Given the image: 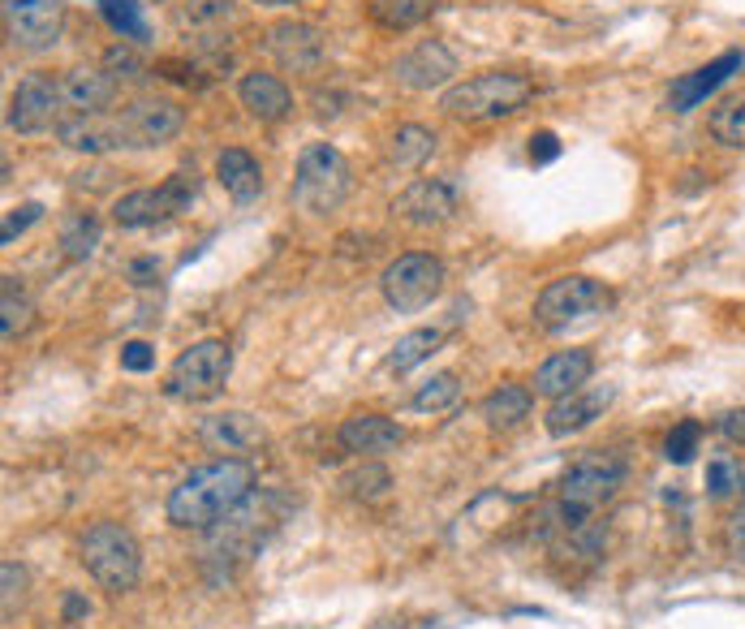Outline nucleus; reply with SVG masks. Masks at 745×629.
Masks as SVG:
<instances>
[{
    "label": "nucleus",
    "mask_w": 745,
    "mask_h": 629,
    "mask_svg": "<svg viewBox=\"0 0 745 629\" xmlns=\"http://www.w3.org/2000/svg\"><path fill=\"white\" fill-rule=\"evenodd\" d=\"M255 491V466L246 457H220L190 470L168 496V522L177 531H216Z\"/></svg>",
    "instance_id": "nucleus-1"
},
{
    "label": "nucleus",
    "mask_w": 745,
    "mask_h": 629,
    "mask_svg": "<svg viewBox=\"0 0 745 629\" xmlns=\"http://www.w3.org/2000/svg\"><path fill=\"white\" fill-rule=\"evenodd\" d=\"M625 479H629V462L620 457V453H612V449H591V453H582V457H573L569 466H564V475H560V500L547 509V535L551 531H573V526H582V522H591V513L600 509V504H608L616 491L625 488Z\"/></svg>",
    "instance_id": "nucleus-2"
},
{
    "label": "nucleus",
    "mask_w": 745,
    "mask_h": 629,
    "mask_svg": "<svg viewBox=\"0 0 745 629\" xmlns=\"http://www.w3.org/2000/svg\"><path fill=\"white\" fill-rule=\"evenodd\" d=\"M535 86L526 73H509V70H487L475 73L457 86L444 91V113L457 117V121H500V117H513L531 104Z\"/></svg>",
    "instance_id": "nucleus-3"
},
{
    "label": "nucleus",
    "mask_w": 745,
    "mask_h": 629,
    "mask_svg": "<svg viewBox=\"0 0 745 629\" xmlns=\"http://www.w3.org/2000/svg\"><path fill=\"white\" fill-rule=\"evenodd\" d=\"M78 560L108 595L135 591L142 578V548H138L135 531L121 522H91L78 544Z\"/></svg>",
    "instance_id": "nucleus-4"
},
{
    "label": "nucleus",
    "mask_w": 745,
    "mask_h": 629,
    "mask_svg": "<svg viewBox=\"0 0 745 629\" xmlns=\"http://www.w3.org/2000/svg\"><path fill=\"white\" fill-rule=\"evenodd\" d=\"M349 190H353L349 160L333 142H306L293 173V208L306 216H328L349 199Z\"/></svg>",
    "instance_id": "nucleus-5"
},
{
    "label": "nucleus",
    "mask_w": 745,
    "mask_h": 629,
    "mask_svg": "<svg viewBox=\"0 0 745 629\" xmlns=\"http://www.w3.org/2000/svg\"><path fill=\"white\" fill-rule=\"evenodd\" d=\"M229 371H233V350L224 341L207 337V341H195L190 350L177 353V362L164 380V393L173 401H211L224 393Z\"/></svg>",
    "instance_id": "nucleus-6"
},
{
    "label": "nucleus",
    "mask_w": 745,
    "mask_h": 629,
    "mask_svg": "<svg viewBox=\"0 0 745 629\" xmlns=\"http://www.w3.org/2000/svg\"><path fill=\"white\" fill-rule=\"evenodd\" d=\"M195 195H199V173H195V168H177V173H173L168 182H160L155 190L142 186V190L121 195V199L113 203V220H117L121 229H151V224H160V220H173V216L190 211Z\"/></svg>",
    "instance_id": "nucleus-7"
},
{
    "label": "nucleus",
    "mask_w": 745,
    "mask_h": 629,
    "mask_svg": "<svg viewBox=\"0 0 745 629\" xmlns=\"http://www.w3.org/2000/svg\"><path fill=\"white\" fill-rule=\"evenodd\" d=\"M384 302L397 311V315H414L422 306H431L444 289V264L427 251H409V255H397L388 268H384Z\"/></svg>",
    "instance_id": "nucleus-8"
},
{
    "label": "nucleus",
    "mask_w": 745,
    "mask_h": 629,
    "mask_svg": "<svg viewBox=\"0 0 745 629\" xmlns=\"http://www.w3.org/2000/svg\"><path fill=\"white\" fill-rule=\"evenodd\" d=\"M608 306H612V293L600 280L560 277L539 293V302H535V324L547 328V333H560V328H569V324H578V319H591V315H600V311H608Z\"/></svg>",
    "instance_id": "nucleus-9"
},
{
    "label": "nucleus",
    "mask_w": 745,
    "mask_h": 629,
    "mask_svg": "<svg viewBox=\"0 0 745 629\" xmlns=\"http://www.w3.org/2000/svg\"><path fill=\"white\" fill-rule=\"evenodd\" d=\"M66 121V104H61V82H53L48 73H26L18 82V91L9 95V130L18 135H44L53 126Z\"/></svg>",
    "instance_id": "nucleus-10"
},
{
    "label": "nucleus",
    "mask_w": 745,
    "mask_h": 629,
    "mask_svg": "<svg viewBox=\"0 0 745 629\" xmlns=\"http://www.w3.org/2000/svg\"><path fill=\"white\" fill-rule=\"evenodd\" d=\"M4 31L18 48L44 53L66 31V0H4Z\"/></svg>",
    "instance_id": "nucleus-11"
},
{
    "label": "nucleus",
    "mask_w": 745,
    "mask_h": 629,
    "mask_svg": "<svg viewBox=\"0 0 745 629\" xmlns=\"http://www.w3.org/2000/svg\"><path fill=\"white\" fill-rule=\"evenodd\" d=\"M457 186L453 182H444V177H418V182H409L406 190L393 199V211L414 224V229H440V224H449L453 216H457Z\"/></svg>",
    "instance_id": "nucleus-12"
},
{
    "label": "nucleus",
    "mask_w": 745,
    "mask_h": 629,
    "mask_svg": "<svg viewBox=\"0 0 745 629\" xmlns=\"http://www.w3.org/2000/svg\"><path fill=\"white\" fill-rule=\"evenodd\" d=\"M268 57L284 73H315L328 61L324 31L311 22H276L268 31Z\"/></svg>",
    "instance_id": "nucleus-13"
},
{
    "label": "nucleus",
    "mask_w": 745,
    "mask_h": 629,
    "mask_svg": "<svg viewBox=\"0 0 745 629\" xmlns=\"http://www.w3.org/2000/svg\"><path fill=\"white\" fill-rule=\"evenodd\" d=\"M121 130H126V147H160L173 142L186 126V113L173 100H135L121 113Z\"/></svg>",
    "instance_id": "nucleus-14"
},
{
    "label": "nucleus",
    "mask_w": 745,
    "mask_h": 629,
    "mask_svg": "<svg viewBox=\"0 0 745 629\" xmlns=\"http://www.w3.org/2000/svg\"><path fill=\"white\" fill-rule=\"evenodd\" d=\"M457 73V57L440 44V39H422L418 48H409L406 57H397L393 78L406 86V91H435V86H449Z\"/></svg>",
    "instance_id": "nucleus-15"
},
{
    "label": "nucleus",
    "mask_w": 745,
    "mask_h": 629,
    "mask_svg": "<svg viewBox=\"0 0 745 629\" xmlns=\"http://www.w3.org/2000/svg\"><path fill=\"white\" fill-rule=\"evenodd\" d=\"M742 66H745V53H720L715 61L698 66L694 73H680L677 82H673V91H668V108H673V113H694V108L707 104V95H715L733 73H742Z\"/></svg>",
    "instance_id": "nucleus-16"
},
{
    "label": "nucleus",
    "mask_w": 745,
    "mask_h": 629,
    "mask_svg": "<svg viewBox=\"0 0 745 629\" xmlns=\"http://www.w3.org/2000/svg\"><path fill=\"white\" fill-rule=\"evenodd\" d=\"M57 135L69 151H86V155H104V151H121L126 147V130L117 113H82V117H66L57 126Z\"/></svg>",
    "instance_id": "nucleus-17"
},
{
    "label": "nucleus",
    "mask_w": 745,
    "mask_h": 629,
    "mask_svg": "<svg viewBox=\"0 0 745 629\" xmlns=\"http://www.w3.org/2000/svg\"><path fill=\"white\" fill-rule=\"evenodd\" d=\"M117 95V78L104 66H78L61 78V104L66 117H82V113H104Z\"/></svg>",
    "instance_id": "nucleus-18"
},
{
    "label": "nucleus",
    "mask_w": 745,
    "mask_h": 629,
    "mask_svg": "<svg viewBox=\"0 0 745 629\" xmlns=\"http://www.w3.org/2000/svg\"><path fill=\"white\" fill-rule=\"evenodd\" d=\"M337 440L340 449L353 453V457H384L406 440V431L393 419H384V415H353V419L340 422Z\"/></svg>",
    "instance_id": "nucleus-19"
},
{
    "label": "nucleus",
    "mask_w": 745,
    "mask_h": 629,
    "mask_svg": "<svg viewBox=\"0 0 745 629\" xmlns=\"http://www.w3.org/2000/svg\"><path fill=\"white\" fill-rule=\"evenodd\" d=\"M591 371H595V353L591 350L551 353L539 371H535V393H539V397H551V401H560V397H569V393L586 388Z\"/></svg>",
    "instance_id": "nucleus-20"
},
{
    "label": "nucleus",
    "mask_w": 745,
    "mask_h": 629,
    "mask_svg": "<svg viewBox=\"0 0 745 629\" xmlns=\"http://www.w3.org/2000/svg\"><path fill=\"white\" fill-rule=\"evenodd\" d=\"M612 397H616L612 388H578V393L551 401V410H547V431H551V435H573V431L591 427L595 419H604Z\"/></svg>",
    "instance_id": "nucleus-21"
},
{
    "label": "nucleus",
    "mask_w": 745,
    "mask_h": 629,
    "mask_svg": "<svg viewBox=\"0 0 745 629\" xmlns=\"http://www.w3.org/2000/svg\"><path fill=\"white\" fill-rule=\"evenodd\" d=\"M237 100H242V108H246L251 117H259V121H280V117L293 113V91H289L276 73H264V70L242 73Z\"/></svg>",
    "instance_id": "nucleus-22"
},
{
    "label": "nucleus",
    "mask_w": 745,
    "mask_h": 629,
    "mask_svg": "<svg viewBox=\"0 0 745 629\" xmlns=\"http://www.w3.org/2000/svg\"><path fill=\"white\" fill-rule=\"evenodd\" d=\"M199 440H203L207 449H216V453H246V449H255L264 440V427L251 415H242V410L211 415V419L199 422Z\"/></svg>",
    "instance_id": "nucleus-23"
},
{
    "label": "nucleus",
    "mask_w": 745,
    "mask_h": 629,
    "mask_svg": "<svg viewBox=\"0 0 745 629\" xmlns=\"http://www.w3.org/2000/svg\"><path fill=\"white\" fill-rule=\"evenodd\" d=\"M216 177H220V186H224L237 203H251V199H259V190H264V168H259V160H255L246 147H224V151L216 155Z\"/></svg>",
    "instance_id": "nucleus-24"
},
{
    "label": "nucleus",
    "mask_w": 745,
    "mask_h": 629,
    "mask_svg": "<svg viewBox=\"0 0 745 629\" xmlns=\"http://www.w3.org/2000/svg\"><path fill=\"white\" fill-rule=\"evenodd\" d=\"M531 410H535V393L526 388V384H500L496 393H487V401H482V419L491 431H513V427H522V422L531 419Z\"/></svg>",
    "instance_id": "nucleus-25"
},
{
    "label": "nucleus",
    "mask_w": 745,
    "mask_h": 629,
    "mask_svg": "<svg viewBox=\"0 0 745 629\" xmlns=\"http://www.w3.org/2000/svg\"><path fill=\"white\" fill-rule=\"evenodd\" d=\"M31 324H35V302H31L26 284L13 277V272H4V277H0V337H4V341H18Z\"/></svg>",
    "instance_id": "nucleus-26"
},
{
    "label": "nucleus",
    "mask_w": 745,
    "mask_h": 629,
    "mask_svg": "<svg viewBox=\"0 0 745 629\" xmlns=\"http://www.w3.org/2000/svg\"><path fill=\"white\" fill-rule=\"evenodd\" d=\"M435 9H440V0H366L371 22L384 31H409V26L427 22Z\"/></svg>",
    "instance_id": "nucleus-27"
},
{
    "label": "nucleus",
    "mask_w": 745,
    "mask_h": 629,
    "mask_svg": "<svg viewBox=\"0 0 745 629\" xmlns=\"http://www.w3.org/2000/svg\"><path fill=\"white\" fill-rule=\"evenodd\" d=\"M702 488H707V500H715V504H724V500H737V496H745V470H742V462H737L733 453H715V457L707 462Z\"/></svg>",
    "instance_id": "nucleus-28"
},
{
    "label": "nucleus",
    "mask_w": 745,
    "mask_h": 629,
    "mask_svg": "<svg viewBox=\"0 0 745 629\" xmlns=\"http://www.w3.org/2000/svg\"><path fill=\"white\" fill-rule=\"evenodd\" d=\"M100 18H104L121 39H130V44H147V39H151L142 0H100Z\"/></svg>",
    "instance_id": "nucleus-29"
},
{
    "label": "nucleus",
    "mask_w": 745,
    "mask_h": 629,
    "mask_svg": "<svg viewBox=\"0 0 745 629\" xmlns=\"http://www.w3.org/2000/svg\"><path fill=\"white\" fill-rule=\"evenodd\" d=\"M95 246H100V220H95L91 211L66 216V224H61V251H66V259L82 264V259L95 255Z\"/></svg>",
    "instance_id": "nucleus-30"
},
{
    "label": "nucleus",
    "mask_w": 745,
    "mask_h": 629,
    "mask_svg": "<svg viewBox=\"0 0 745 629\" xmlns=\"http://www.w3.org/2000/svg\"><path fill=\"white\" fill-rule=\"evenodd\" d=\"M440 346H444V328H414V333H406V337L397 341L388 366H393L397 375H406V371H414L418 362H427Z\"/></svg>",
    "instance_id": "nucleus-31"
},
{
    "label": "nucleus",
    "mask_w": 745,
    "mask_h": 629,
    "mask_svg": "<svg viewBox=\"0 0 745 629\" xmlns=\"http://www.w3.org/2000/svg\"><path fill=\"white\" fill-rule=\"evenodd\" d=\"M707 130L720 147H745V95H729L711 108Z\"/></svg>",
    "instance_id": "nucleus-32"
},
{
    "label": "nucleus",
    "mask_w": 745,
    "mask_h": 629,
    "mask_svg": "<svg viewBox=\"0 0 745 629\" xmlns=\"http://www.w3.org/2000/svg\"><path fill=\"white\" fill-rule=\"evenodd\" d=\"M431 151H435V135H431L427 126H401V130L393 135V142H388V160H393L397 168H418V164H427Z\"/></svg>",
    "instance_id": "nucleus-33"
},
{
    "label": "nucleus",
    "mask_w": 745,
    "mask_h": 629,
    "mask_svg": "<svg viewBox=\"0 0 745 629\" xmlns=\"http://www.w3.org/2000/svg\"><path fill=\"white\" fill-rule=\"evenodd\" d=\"M457 397H462V380H457L453 371H435L427 384H418L414 410H418V415H440V410L457 406Z\"/></svg>",
    "instance_id": "nucleus-34"
},
{
    "label": "nucleus",
    "mask_w": 745,
    "mask_h": 629,
    "mask_svg": "<svg viewBox=\"0 0 745 629\" xmlns=\"http://www.w3.org/2000/svg\"><path fill=\"white\" fill-rule=\"evenodd\" d=\"M345 488H349V496H358L362 504H375V500H384L393 491V475H388V466L366 457L353 475H345Z\"/></svg>",
    "instance_id": "nucleus-35"
},
{
    "label": "nucleus",
    "mask_w": 745,
    "mask_h": 629,
    "mask_svg": "<svg viewBox=\"0 0 745 629\" xmlns=\"http://www.w3.org/2000/svg\"><path fill=\"white\" fill-rule=\"evenodd\" d=\"M698 440H702V422H694V419L677 422V427L668 431V440H664V457H668L673 466L694 462V453H698Z\"/></svg>",
    "instance_id": "nucleus-36"
},
{
    "label": "nucleus",
    "mask_w": 745,
    "mask_h": 629,
    "mask_svg": "<svg viewBox=\"0 0 745 629\" xmlns=\"http://www.w3.org/2000/svg\"><path fill=\"white\" fill-rule=\"evenodd\" d=\"M229 18H233V0H190V9H186L190 26H220Z\"/></svg>",
    "instance_id": "nucleus-37"
},
{
    "label": "nucleus",
    "mask_w": 745,
    "mask_h": 629,
    "mask_svg": "<svg viewBox=\"0 0 745 629\" xmlns=\"http://www.w3.org/2000/svg\"><path fill=\"white\" fill-rule=\"evenodd\" d=\"M104 70L113 73L117 82H135V78H142V61L135 57V48L117 44V48H108V53H104Z\"/></svg>",
    "instance_id": "nucleus-38"
},
{
    "label": "nucleus",
    "mask_w": 745,
    "mask_h": 629,
    "mask_svg": "<svg viewBox=\"0 0 745 629\" xmlns=\"http://www.w3.org/2000/svg\"><path fill=\"white\" fill-rule=\"evenodd\" d=\"M39 216H44L39 203H22V208L9 211V216H4V224H0V246H13V237H22V233H26Z\"/></svg>",
    "instance_id": "nucleus-39"
},
{
    "label": "nucleus",
    "mask_w": 745,
    "mask_h": 629,
    "mask_svg": "<svg viewBox=\"0 0 745 629\" xmlns=\"http://www.w3.org/2000/svg\"><path fill=\"white\" fill-rule=\"evenodd\" d=\"M0 578H4V617H13V608L22 604L26 595V569L18 560H4L0 564Z\"/></svg>",
    "instance_id": "nucleus-40"
},
{
    "label": "nucleus",
    "mask_w": 745,
    "mask_h": 629,
    "mask_svg": "<svg viewBox=\"0 0 745 629\" xmlns=\"http://www.w3.org/2000/svg\"><path fill=\"white\" fill-rule=\"evenodd\" d=\"M724 552L737 564H745V504H737L729 513V522H724Z\"/></svg>",
    "instance_id": "nucleus-41"
},
{
    "label": "nucleus",
    "mask_w": 745,
    "mask_h": 629,
    "mask_svg": "<svg viewBox=\"0 0 745 629\" xmlns=\"http://www.w3.org/2000/svg\"><path fill=\"white\" fill-rule=\"evenodd\" d=\"M151 366H155V346H147V341H126L121 346V371L147 375Z\"/></svg>",
    "instance_id": "nucleus-42"
},
{
    "label": "nucleus",
    "mask_w": 745,
    "mask_h": 629,
    "mask_svg": "<svg viewBox=\"0 0 745 629\" xmlns=\"http://www.w3.org/2000/svg\"><path fill=\"white\" fill-rule=\"evenodd\" d=\"M560 155V139L551 135V130H539V135H531V160L535 164H551Z\"/></svg>",
    "instance_id": "nucleus-43"
},
{
    "label": "nucleus",
    "mask_w": 745,
    "mask_h": 629,
    "mask_svg": "<svg viewBox=\"0 0 745 629\" xmlns=\"http://www.w3.org/2000/svg\"><path fill=\"white\" fill-rule=\"evenodd\" d=\"M715 431H720L724 440H733V444H745V410L720 415V419H715Z\"/></svg>",
    "instance_id": "nucleus-44"
},
{
    "label": "nucleus",
    "mask_w": 745,
    "mask_h": 629,
    "mask_svg": "<svg viewBox=\"0 0 745 629\" xmlns=\"http://www.w3.org/2000/svg\"><path fill=\"white\" fill-rule=\"evenodd\" d=\"M126 272H130V280H135V284H155V277H160V264H155V259H135Z\"/></svg>",
    "instance_id": "nucleus-45"
},
{
    "label": "nucleus",
    "mask_w": 745,
    "mask_h": 629,
    "mask_svg": "<svg viewBox=\"0 0 745 629\" xmlns=\"http://www.w3.org/2000/svg\"><path fill=\"white\" fill-rule=\"evenodd\" d=\"M91 613V604L82 599V595H66V621H78V617H86Z\"/></svg>",
    "instance_id": "nucleus-46"
},
{
    "label": "nucleus",
    "mask_w": 745,
    "mask_h": 629,
    "mask_svg": "<svg viewBox=\"0 0 745 629\" xmlns=\"http://www.w3.org/2000/svg\"><path fill=\"white\" fill-rule=\"evenodd\" d=\"M259 4H298V0H259Z\"/></svg>",
    "instance_id": "nucleus-47"
}]
</instances>
